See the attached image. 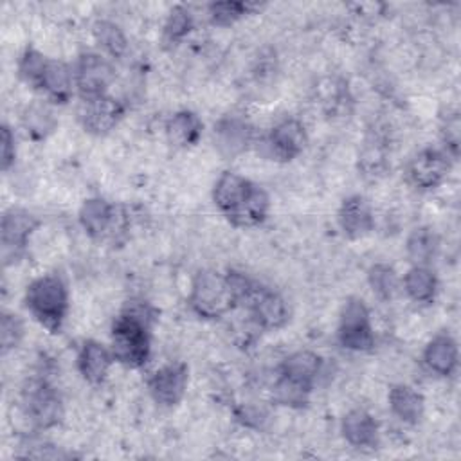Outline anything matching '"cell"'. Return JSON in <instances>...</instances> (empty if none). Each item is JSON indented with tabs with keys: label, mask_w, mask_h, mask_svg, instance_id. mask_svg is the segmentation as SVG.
I'll return each mask as SVG.
<instances>
[{
	"label": "cell",
	"mask_w": 461,
	"mask_h": 461,
	"mask_svg": "<svg viewBox=\"0 0 461 461\" xmlns=\"http://www.w3.org/2000/svg\"><path fill=\"white\" fill-rule=\"evenodd\" d=\"M306 142H308L306 130L303 122L297 119H285L277 122L268 135V146L272 155L285 162L299 157Z\"/></svg>",
	"instance_id": "15"
},
{
	"label": "cell",
	"mask_w": 461,
	"mask_h": 461,
	"mask_svg": "<svg viewBox=\"0 0 461 461\" xmlns=\"http://www.w3.org/2000/svg\"><path fill=\"white\" fill-rule=\"evenodd\" d=\"M25 304L43 328L59 333L68 310L67 286L58 276H41L27 286Z\"/></svg>",
	"instance_id": "4"
},
{
	"label": "cell",
	"mask_w": 461,
	"mask_h": 461,
	"mask_svg": "<svg viewBox=\"0 0 461 461\" xmlns=\"http://www.w3.org/2000/svg\"><path fill=\"white\" fill-rule=\"evenodd\" d=\"M189 304L193 312L203 319H220L238 303V292L232 272L221 274L212 268L200 270L191 286Z\"/></svg>",
	"instance_id": "3"
},
{
	"label": "cell",
	"mask_w": 461,
	"mask_h": 461,
	"mask_svg": "<svg viewBox=\"0 0 461 461\" xmlns=\"http://www.w3.org/2000/svg\"><path fill=\"white\" fill-rule=\"evenodd\" d=\"M189 380V369L184 362H173L151 375L148 389L151 398L162 407H173L180 403L185 394Z\"/></svg>",
	"instance_id": "11"
},
{
	"label": "cell",
	"mask_w": 461,
	"mask_h": 461,
	"mask_svg": "<svg viewBox=\"0 0 461 461\" xmlns=\"http://www.w3.org/2000/svg\"><path fill=\"white\" fill-rule=\"evenodd\" d=\"M337 220H339V227L344 232V236L353 238V240L367 234L375 225L371 203L360 194L348 196L340 203Z\"/></svg>",
	"instance_id": "16"
},
{
	"label": "cell",
	"mask_w": 461,
	"mask_h": 461,
	"mask_svg": "<svg viewBox=\"0 0 461 461\" xmlns=\"http://www.w3.org/2000/svg\"><path fill=\"white\" fill-rule=\"evenodd\" d=\"M202 121L194 112L180 110L166 124V133L171 144L178 148L194 146L202 135Z\"/></svg>",
	"instance_id": "23"
},
{
	"label": "cell",
	"mask_w": 461,
	"mask_h": 461,
	"mask_svg": "<svg viewBox=\"0 0 461 461\" xmlns=\"http://www.w3.org/2000/svg\"><path fill=\"white\" fill-rule=\"evenodd\" d=\"M151 310L146 304H130L112 324V355L113 360L128 366L140 367L148 362L149 322Z\"/></svg>",
	"instance_id": "2"
},
{
	"label": "cell",
	"mask_w": 461,
	"mask_h": 461,
	"mask_svg": "<svg viewBox=\"0 0 461 461\" xmlns=\"http://www.w3.org/2000/svg\"><path fill=\"white\" fill-rule=\"evenodd\" d=\"M49 58L43 56L41 52H38L36 49H25V52L20 58L18 63V74L20 77L32 88L40 90V83L45 72Z\"/></svg>",
	"instance_id": "29"
},
{
	"label": "cell",
	"mask_w": 461,
	"mask_h": 461,
	"mask_svg": "<svg viewBox=\"0 0 461 461\" xmlns=\"http://www.w3.org/2000/svg\"><path fill=\"white\" fill-rule=\"evenodd\" d=\"M340 430L344 439L357 448L375 447L378 441V423L366 409H351L342 418Z\"/></svg>",
	"instance_id": "18"
},
{
	"label": "cell",
	"mask_w": 461,
	"mask_h": 461,
	"mask_svg": "<svg viewBox=\"0 0 461 461\" xmlns=\"http://www.w3.org/2000/svg\"><path fill=\"white\" fill-rule=\"evenodd\" d=\"M389 407L396 418L403 423L414 425L423 418L425 402L423 396L409 385L396 384L389 389Z\"/></svg>",
	"instance_id": "22"
},
{
	"label": "cell",
	"mask_w": 461,
	"mask_h": 461,
	"mask_svg": "<svg viewBox=\"0 0 461 461\" xmlns=\"http://www.w3.org/2000/svg\"><path fill=\"white\" fill-rule=\"evenodd\" d=\"M249 4L245 2H212L209 5V16L214 25H230L249 13Z\"/></svg>",
	"instance_id": "31"
},
{
	"label": "cell",
	"mask_w": 461,
	"mask_h": 461,
	"mask_svg": "<svg viewBox=\"0 0 461 461\" xmlns=\"http://www.w3.org/2000/svg\"><path fill=\"white\" fill-rule=\"evenodd\" d=\"M367 281L371 290L384 301H389L398 294V286H400L398 276L394 268L385 263L373 265L367 272Z\"/></svg>",
	"instance_id": "27"
},
{
	"label": "cell",
	"mask_w": 461,
	"mask_h": 461,
	"mask_svg": "<svg viewBox=\"0 0 461 461\" xmlns=\"http://www.w3.org/2000/svg\"><path fill=\"white\" fill-rule=\"evenodd\" d=\"M113 77L110 63L94 52H86L79 56L74 83L83 101L95 99L106 95V88Z\"/></svg>",
	"instance_id": "8"
},
{
	"label": "cell",
	"mask_w": 461,
	"mask_h": 461,
	"mask_svg": "<svg viewBox=\"0 0 461 461\" xmlns=\"http://www.w3.org/2000/svg\"><path fill=\"white\" fill-rule=\"evenodd\" d=\"M450 155L445 149L427 148L414 155L407 166V176L418 189L438 187L450 171Z\"/></svg>",
	"instance_id": "10"
},
{
	"label": "cell",
	"mask_w": 461,
	"mask_h": 461,
	"mask_svg": "<svg viewBox=\"0 0 461 461\" xmlns=\"http://www.w3.org/2000/svg\"><path fill=\"white\" fill-rule=\"evenodd\" d=\"M436 252H438V236L432 229L418 227L411 232L407 240V254L416 265L427 267V263L432 261Z\"/></svg>",
	"instance_id": "25"
},
{
	"label": "cell",
	"mask_w": 461,
	"mask_h": 461,
	"mask_svg": "<svg viewBox=\"0 0 461 461\" xmlns=\"http://www.w3.org/2000/svg\"><path fill=\"white\" fill-rule=\"evenodd\" d=\"M79 223L92 240L103 241L126 229V212L104 198H88L79 209Z\"/></svg>",
	"instance_id": "7"
},
{
	"label": "cell",
	"mask_w": 461,
	"mask_h": 461,
	"mask_svg": "<svg viewBox=\"0 0 461 461\" xmlns=\"http://www.w3.org/2000/svg\"><path fill=\"white\" fill-rule=\"evenodd\" d=\"M23 339V322L16 313L4 312L0 319V342L2 353L14 349Z\"/></svg>",
	"instance_id": "32"
},
{
	"label": "cell",
	"mask_w": 461,
	"mask_h": 461,
	"mask_svg": "<svg viewBox=\"0 0 461 461\" xmlns=\"http://www.w3.org/2000/svg\"><path fill=\"white\" fill-rule=\"evenodd\" d=\"M94 36L97 43L113 58H121L126 52V38L122 31L108 20H99L94 25Z\"/></svg>",
	"instance_id": "28"
},
{
	"label": "cell",
	"mask_w": 461,
	"mask_h": 461,
	"mask_svg": "<svg viewBox=\"0 0 461 461\" xmlns=\"http://www.w3.org/2000/svg\"><path fill=\"white\" fill-rule=\"evenodd\" d=\"M22 121H23V128H25L27 135L34 140L45 139L56 128L54 113L50 112L49 106H45L41 103H32L31 106H27Z\"/></svg>",
	"instance_id": "26"
},
{
	"label": "cell",
	"mask_w": 461,
	"mask_h": 461,
	"mask_svg": "<svg viewBox=\"0 0 461 461\" xmlns=\"http://www.w3.org/2000/svg\"><path fill=\"white\" fill-rule=\"evenodd\" d=\"M112 360V351H108L103 344L95 340H86L77 353V369L86 382L97 385L106 378Z\"/></svg>",
	"instance_id": "20"
},
{
	"label": "cell",
	"mask_w": 461,
	"mask_h": 461,
	"mask_svg": "<svg viewBox=\"0 0 461 461\" xmlns=\"http://www.w3.org/2000/svg\"><path fill=\"white\" fill-rule=\"evenodd\" d=\"M193 29V16L191 13L178 5L169 13V18L164 25V43L166 45H176L178 41H182L189 31Z\"/></svg>",
	"instance_id": "30"
},
{
	"label": "cell",
	"mask_w": 461,
	"mask_h": 461,
	"mask_svg": "<svg viewBox=\"0 0 461 461\" xmlns=\"http://www.w3.org/2000/svg\"><path fill=\"white\" fill-rule=\"evenodd\" d=\"M243 304L249 308L254 322L263 330H279L288 321L285 299L259 283L254 285Z\"/></svg>",
	"instance_id": "9"
},
{
	"label": "cell",
	"mask_w": 461,
	"mask_h": 461,
	"mask_svg": "<svg viewBox=\"0 0 461 461\" xmlns=\"http://www.w3.org/2000/svg\"><path fill=\"white\" fill-rule=\"evenodd\" d=\"M337 335L346 349L369 351L373 348L375 333L371 326V315L362 299L349 297L344 303Z\"/></svg>",
	"instance_id": "6"
},
{
	"label": "cell",
	"mask_w": 461,
	"mask_h": 461,
	"mask_svg": "<svg viewBox=\"0 0 461 461\" xmlns=\"http://www.w3.org/2000/svg\"><path fill=\"white\" fill-rule=\"evenodd\" d=\"M40 221L23 209H9L2 216V254L7 259L18 258Z\"/></svg>",
	"instance_id": "12"
},
{
	"label": "cell",
	"mask_w": 461,
	"mask_h": 461,
	"mask_svg": "<svg viewBox=\"0 0 461 461\" xmlns=\"http://www.w3.org/2000/svg\"><path fill=\"white\" fill-rule=\"evenodd\" d=\"M252 140V128L240 117H223L214 126V144L223 157L240 155Z\"/></svg>",
	"instance_id": "17"
},
{
	"label": "cell",
	"mask_w": 461,
	"mask_h": 461,
	"mask_svg": "<svg viewBox=\"0 0 461 461\" xmlns=\"http://www.w3.org/2000/svg\"><path fill=\"white\" fill-rule=\"evenodd\" d=\"M124 115V104L110 95L83 101L79 110V121L88 133L106 135L110 133Z\"/></svg>",
	"instance_id": "13"
},
{
	"label": "cell",
	"mask_w": 461,
	"mask_h": 461,
	"mask_svg": "<svg viewBox=\"0 0 461 461\" xmlns=\"http://www.w3.org/2000/svg\"><path fill=\"white\" fill-rule=\"evenodd\" d=\"M403 288L414 303H432L438 292V279L427 267L414 265L403 277Z\"/></svg>",
	"instance_id": "24"
},
{
	"label": "cell",
	"mask_w": 461,
	"mask_h": 461,
	"mask_svg": "<svg viewBox=\"0 0 461 461\" xmlns=\"http://www.w3.org/2000/svg\"><path fill=\"white\" fill-rule=\"evenodd\" d=\"M423 360L430 371L441 376H450L459 360L457 353V342L454 340L452 335L448 333H439L436 335L425 348L423 351Z\"/></svg>",
	"instance_id": "19"
},
{
	"label": "cell",
	"mask_w": 461,
	"mask_h": 461,
	"mask_svg": "<svg viewBox=\"0 0 461 461\" xmlns=\"http://www.w3.org/2000/svg\"><path fill=\"white\" fill-rule=\"evenodd\" d=\"M72 83H74V74L70 72L68 65L58 59H49L40 90L47 94L49 99L54 103H67L72 97Z\"/></svg>",
	"instance_id": "21"
},
{
	"label": "cell",
	"mask_w": 461,
	"mask_h": 461,
	"mask_svg": "<svg viewBox=\"0 0 461 461\" xmlns=\"http://www.w3.org/2000/svg\"><path fill=\"white\" fill-rule=\"evenodd\" d=\"M212 200L234 227L261 225L270 211L267 191L249 178L225 171L214 184Z\"/></svg>",
	"instance_id": "1"
},
{
	"label": "cell",
	"mask_w": 461,
	"mask_h": 461,
	"mask_svg": "<svg viewBox=\"0 0 461 461\" xmlns=\"http://www.w3.org/2000/svg\"><path fill=\"white\" fill-rule=\"evenodd\" d=\"M20 412L36 429H50L63 418L61 398L45 380H31L22 389Z\"/></svg>",
	"instance_id": "5"
},
{
	"label": "cell",
	"mask_w": 461,
	"mask_h": 461,
	"mask_svg": "<svg viewBox=\"0 0 461 461\" xmlns=\"http://www.w3.org/2000/svg\"><path fill=\"white\" fill-rule=\"evenodd\" d=\"M321 367H322V358L317 353L301 349L288 355L281 362L277 378L312 393L313 384L321 373Z\"/></svg>",
	"instance_id": "14"
},
{
	"label": "cell",
	"mask_w": 461,
	"mask_h": 461,
	"mask_svg": "<svg viewBox=\"0 0 461 461\" xmlns=\"http://www.w3.org/2000/svg\"><path fill=\"white\" fill-rule=\"evenodd\" d=\"M0 144H2V169L7 171L14 164V157H16L14 135L11 133V128L7 124H2Z\"/></svg>",
	"instance_id": "33"
}]
</instances>
